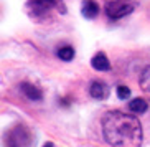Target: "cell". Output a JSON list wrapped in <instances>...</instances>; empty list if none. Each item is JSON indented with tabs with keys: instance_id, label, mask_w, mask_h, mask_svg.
<instances>
[{
	"instance_id": "277c9868",
	"label": "cell",
	"mask_w": 150,
	"mask_h": 147,
	"mask_svg": "<svg viewBox=\"0 0 150 147\" xmlns=\"http://www.w3.org/2000/svg\"><path fill=\"white\" fill-rule=\"evenodd\" d=\"M63 0H28L27 9L31 17H45L50 10L59 9Z\"/></svg>"
},
{
	"instance_id": "8992f818",
	"label": "cell",
	"mask_w": 150,
	"mask_h": 147,
	"mask_svg": "<svg viewBox=\"0 0 150 147\" xmlns=\"http://www.w3.org/2000/svg\"><path fill=\"white\" fill-rule=\"evenodd\" d=\"M20 91H22L25 96H27L30 101H41L43 99V93H41L40 88H36L35 85H31V83H22L20 85Z\"/></svg>"
},
{
	"instance_id": "8fae6325",
	"label": "cell",
	"mask_w": 150,
	"mask_h": 147,
	"mask_svg": "<svg viewBox=\"0 0 150 147\" xmlns=\"http://www.w3.org/2000/svg\"><path fill=\"white\" fill-rule=\"evenodd\" d=\"M56 55H58V58L63 60V61H71V60L74 58V48L64 45V46H61V48L58 50Z\"/></svg>"
},
{
	"instance_id": "30bf717a",
	"label": "cell",
	"mask_w": 150,
	"mask_h": 147,
	"mask_svg": "<svg viewBox=\"0 0 150 147\" xmlns=\"http://www.w3.org/2000/svg\"><path fill=\"white\" fill-rule=\"evenodd\" d=\"M140 88L150 98V66L144 68V71H142V75H140Z\"/></svg>"
},
{
	"instance_id": "7a4b0ae2",
	"label": "cell",
	"mask_w": 150,
	"mask_h": 147,
	"mask_svg": "<svg viewBox=\"0 0 150 147\" xmlns=\"http://www.w3.org/2000/svg\"><path fill=\"white\" fill-rule=\"evenodd\" d=\"M33 141V134L30 127L25 124H17L10 127L4 136L5 147H30Z\"/></svg>"
},
{
	"instance_id": "6da1fadb",
	"label": "cell",
	"mask_w": 150,
	"mask_h": 147,
	"mask_svg": "<svg viewBox=\"0 0 150 147\" xmlns=\"http://www.w3.org/2000/svg\"><path fill=\"white\" fill-rule=\"evenodd\" d=\"M102 136L112 147H140L144 131L139 117L122 111H109L102 117Z\"/></svg>"
},
{
	"instance_id": "9c48e42d",
	"label": "cell",
	"mask_w": 150,
	"mask_h": 147,
	"mask_svg": "<svg viewBox=\"0 0 150 147\" xmlns=\"http://www.w3.org/2000/svg\"><path fill=\"white\" fill-rule=\"evenodd\" d=\"M129 109H130L134 114H144V112H147V109H149V104H147V101L144 98H135L129 103Z\"/></svg>"
},
{
	"instance_id": "3957f363",
	"label": "cell",
	"mask_w": 150,
	"mask_h": 147,
	"mask_svg": "<svg viewBox=\"0 0 150 147\" xmlns=\"http://www.w3.org/2000/svg\"><path fill=\"white\" fill-rule=\"evenodd\" d=\"M135 0H109L106 2V13L110 20H120V18L130 15L135 10Z\"/></svg>"
},
{
	"instance_id": "4fadbf2b",
	"label": "cell",
	"mask_w": 150,
	"mask_h": 147,
	"mask_svg": "<svg viewBox=\"0 0 150 147\" xmlns=\"http://www.w3.org/2000/svg\"><path fill=\"white\" fill-rule=\"evenodd\" d=\"M43 147H54V146H53V144H51V142H46V144H45Z\"/></svg>"
},
{
	"instance_id": "7c38bea8",
	"label": "cell",
	"mask_w": 150,
	"mask_h": 147,
	"mask_svg": "<svg viewBox=\"0 0 150 147\" xmlns=\"http://www.w3.org/2000/svg\"><path fill=\"white\" fill-rule=\"evenodd\" d=\"M115 91H117V98L119 99H127L129 96H130V89L127 88V86H117V89H115Z\"/></svg>"
},
{
	"instance_id": "5b68a950",
	"label": "cell",
	"mask_w": 150,
	"mask_h": 147,
	"mask_svg": "<svg viewBox=\"0 0 150 147\" xmlns=\"http://www.w3.org/2000/svg\"><path fill=\"white\" fill-rule=\"evenodd\" d=\"M89 94L91 98L97 99V101H102L109 96V86L102 81H93L91 86H89Z\"/></svg>"
},
{
	"instance_id": "ba28073f",
	"label": "cell",
	"mask_w": 150,
	"mask_h": 147,
	"mask_svg": "<svg viewBox=\"0 0 150 147\" xmlns=\"http://www.w3.org/2000/svg\"><path fill=\"white\" fill-rule=\"evenodd\" d=\"M91 66H93V70H96V71H109L110 63H109L106 55L102 53V51H99V53H96L93 58H91Z\"/></svg>"
},
{
	"instance_id": "52a82bcc",
	"label": "cell",
	"mask_w": 150,
	"mask_h": 147,
	"mask_svg": "<svg viewBox=\"0 0 150 147\" xmlns=\"http://www.w3.org/2000/svg\"><path fill=\"white\" fill-rule=\"evenodd\" d=\"M81 13L84 18H89V20L96 18L99 15V4L96 0H84L81 5Z\"/></svg>"
}]
</instances>
